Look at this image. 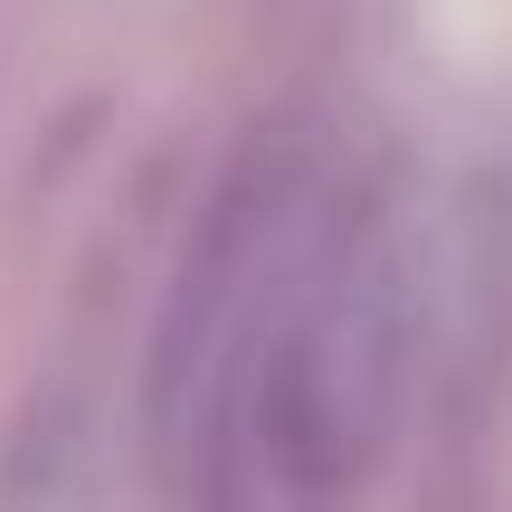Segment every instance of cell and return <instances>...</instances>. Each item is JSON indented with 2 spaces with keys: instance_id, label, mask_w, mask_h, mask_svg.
<instances>
[{
  "instance_id": "cell-1",
  "label": "cell",
  "mask_w": 512,
  "mask_h": 512,
  "mask_svg": "<svg viewBox=\"0 0 512 512\" xmlns=\"http://www.w3.org/2000/svg\"><path fill=\"white\" fill-rule=\"evenodd\" d=\"M418 304L380 219L294 228L275 285L247 304L190 399V475L209 512H351L408 399Z\"/></svg>"
}]
</instances>
